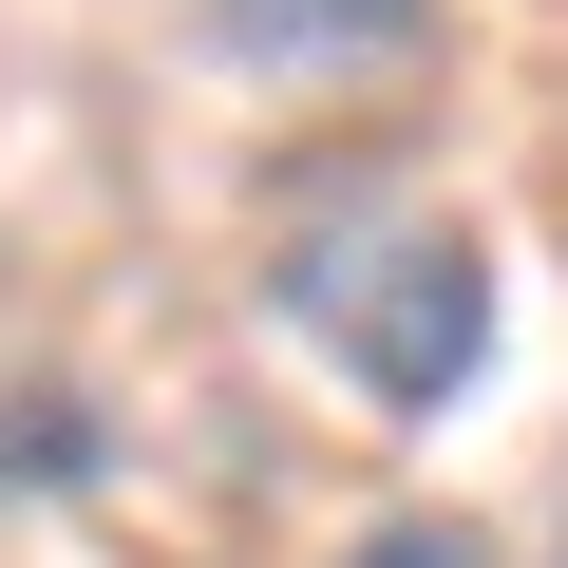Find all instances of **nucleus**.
Instances as JSON below:
<instances>
[{
  "label": "nucleus",
  "instance_id": "obj_3",
  "mask_svg": "<svg viewBox=\"0 0 568 568\" xmlns=\"http://www.w3.org/2000/svg\"><path fill=\"white\" fill-rule=\"evenodd\" d=\"M95 474V417L58 398V379H20V417H0V493H77Z\"/></svg>",
  "mask_w": 568,
  "mask_h": 568
},
{
  "label": "nucleus",
  "instance_id": "obj_4",
  "mask_svg": "<svg viewBox=\"0 0 568 568\" xmlns=\"http://www.w3.org/2000/svg\"><path fill=\"white\" fill-rule=\"evenodd\" d=\"M342 568H493V530H474V511H379Z\"/></svg>",
  "mask_w": 568,
  "mask_h": 568
},
{
  "label": "nucleus",
  "instance_id": "obj_1",
  "mask_svg": "<svg viewBox=\"0 0 568 568\" xmlns=\"http://www.w3.org/2000/svg\"><path fill=\"white\" fill-rule=\"evenodd\" d=\"M265 304L304 323L379 417H455V398H474V361H493V246H474V209L323 190V209H284Z\"/></svg>",
  "mask_w": 568,
  "mask_h": 568
},
{
  "label": "nucleus",
  "instance_id": "obj_2",
  "mask_svg": "<svg viewBox=\"0 0 568 568\" xmlns=\"http://www.w3.org/2000/svg\"><path fill=\"white\" fill-rule=\"evenodd\" d=\"M436 39V0H209V58L246 77H398Z\"/></svg>",
  "mask_w": 568,
  "mask_h": 568
}]
</instances>
